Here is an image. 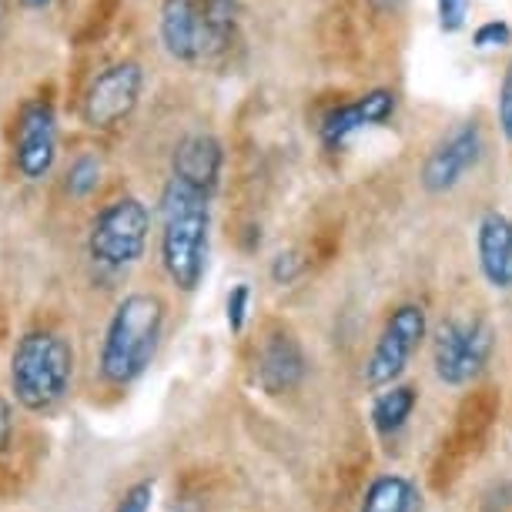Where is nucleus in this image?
<instances>
[{"instance_id": "obj_1", "label": "nucleus", "mask_w": 512, "mask_h": 512, "mask_svg": "<svg viewBox=\"0 0 512 512\" xmlns=\"http://www.w3.org/2000/svg\"><path fill=\"white\" fill-rule=\"evenodd\" d=\"M211 195L168 178L161 191V265L181 292H195L208 265Z\"/></svg>"}, {"instance_id": "obj_2", "label": "nucleus", "mask_w": 512, "mask_h": 512, "mask_svg": "<svg viewBox=\"0 0 512 512\" xmlns=\"http://www.w3.org/2000/svg\"><path fill=\"white\" fill-rule=\"evenodd\" d=\"M164 332V302L151 292H131L124 295L108 318L101 338L98 369L108 385L138 382L148 365L158 355V342Z\"/></svg>"}, {"instance_id": "obj_3", "label": "nucleus", "mask_w": 512, "mask_h": 512, "mask_svg": "<svg viewBox=\"0 0 512 512\" xmlns=\"http://www.w3.org/2000/svg\"><path fill=\"white\" fill-rule=\"evenodd\" d=\"M238 0H161V44L181 64L215 61L238 34Z\"/></svg>"}, {"instance_id": "obj_4", "label": "nucleus", "mask_w": 512, "mask_h": 512, "mask_svg": "<svg viewBox=\"0 0 512 512\" xmlns=\"http://www.w3.org/2000/svg\"><path fill=\"white\" fill-rule=\"evenodd\" d=\"M74 349L57 332H27L11 355V392L21 409L47 412L71 392Z\"/></svg>"}, {"instance_id": "obj_5", "label": "nucleus", "mask_w": 512, "mask_h": 512, "mask_svg": "<svg viewBox=\"0 0 512 512\" xmlns=\"http://www.w3.org/2000/svg\"><path fill=\"white\" fill-rule=\"evenodd\" d=\"M151 235V211L141 198L124 195L108 201L91 221L88 231V255L94 265L108 272H124L144 258Z\"/></svg>"}, {"instance_id": "obj_6", "label": "nucleus", "mask_w": 512, "mask_h": 512, "mask_svg": "<svg viewBox=\"0 0 512 512\" xmlns=\"http://www.w3.org/2000/svg\"><path fill=\"white\" fill-rule=\"evenodd\" d=\"M496 335L482 318H446L432 332V369L442 385H469L492 359Z\"/></svg>"}, {"instance_id": "obj_7", "label": "nucleus", "mask_w": 512, "mask_h": 512, "mask_svg": "<svg viewBox=\"0 0 512 512\" xmlns=\"http://www.w3.org/2000/svg\"><path fill=\"white\" fill-rule=\"evenodd\" d=\"M429 332V318L425 308L415 302H405L399 308H392V315L385 318L379 338H375L369 359H365V385L369 389H389L399 382V375L409 369L412 355L419 352L422 338Z\"/></svg>"}, {"instance_id": "obj_8", "label": "nucleus", "mask_w": 512, "mask_h": 512, "mask_svg": "<svg viewBox=\"0 0 512 512\" xmlns=\"http://www.w3.org/2000/svg\"><path fill=\"white\" fill-rule=\"evenodd\" d=\"M144 91V67L138 61H114L94 74L81 98V121L94 131L118 128L128 121Z\"/></svg>"}, {"instance_id": "obj_9", "label": "nucleus", "mask_w": 512, "mask_h": 512, "mask_svg": "<svg viewBox=\"0 0 512 512\" xmlns=\"http://www.w3.org/2000/svg\"><path fill=\"white\" fill-rule=\"evenodd\" d=\"M57 161V111L47 98L27 101L17 114L14 168L24 181H44Z\"/></svg>"}, {"instance_id": "obj_10", "label": "nucleus", "mask_w": 512, "mask_h": 512, "mask_svg": "<svg viewBox=\"0 0 512 512\" xmlns=\"http://www.w3.org/2000/svg\"><path fill=\"white\" fill-rule=\"evenodd\" d=\"M482 158V128L476 121L459 124L456 131L446 134L432 154L425 158L422 168V188L429 195H446L469 175Z\"/></svg>"}, {"instance_id": "obj_11", "label": "nucleus", "mask_w": 512, "mask_h": 512, "mask_svg": "<svg viewBox=\"0 0 512 512\" xmlns=\"http://www.w3.org/2000/svg\"><path fill=\"white\" fill-rule=\"evenodd\" d=\"M395 114V94L385 88H375L362 98H355L342 108H335L328 118L322 121V144L325 148H342L352 134H359L362 128H372V124H385Z\"/></svg>"}, {"instance_id": "obj_12", "label": "nucleus", "mask_w": 512, "mask_h": 512, "mask_svg": "<svg viewBox=\"0 0 512 512\" xmlns=\"http://www.w3.org/2000/svg\"><path fill=\"white\" fill-rule=\"evenodd\" d=\"M221 168H225V148L208 131H195L188 138H181L175 158H171V178L188 181V185L208 191V195H215Z\"/></svg>"}, {"instance_id": "obj_13", "label": "nucleus", "mask_w": 512, "mask_h": 512, "mask_svg": "<svg viewBox=\"0 0 512 512\" xmlns=\"http://www.w3.org/2000/svg\"><path fill=\"white\" fill-rule=\"evenodd\" d=\"M476 258L482 278L496 292H512V218L486 211L476 225Z\"/></svg>"}, {"instance_id": "obj_14", "label": "nucleus", "mask_w": 512, "mask_h": 512, "mask_svg": "<svg viewBox=\"0 0 512 512\" xmlns=\"http://www.w3.org/2000/svg\"><path fill=\"white\" fill-rule=\"evenodd\" d=\"M258 385L265 392H292L298 382L305 379V355L302 345L295 342V335L278 332L268 335L265 345L258 349Z\"/></svg>"}, {"instance_id": "obj_15", "label": "nucleus", "mask_w": 512, "mask_h": 512, "mask_svg": "<svg viewBox=\"0 0 512 512\" xmlns=\"http://www.w3.org/2000/svg\"><path fill=\"white\" fill-rule=\"evenodd\" d=\"M359 512H419V489L409 476L385 472L369 482Z\"/></svg>"}, {"instance_id": "obj_16", "label": "nucleus", "mask_w": 512, "mask_h": 512, "mask_svg": "<svg viewBox=\"0 0 512 512\" xmlns=\"http://www.w3.org/2000/svg\"><path fill=\"white\" fill-rule=\"evenodd\" d=\"M415 402H419V395H415L412 385L395 382V385H389V389H382L372 399V412H369L372 429L379 432V436H395V432L412 419Z\"/></svg>"}, {"instance_id": "obj_17", "label": "nucleus", "mask_w": 512, "mask_h": 512, "mask_svg": "<svg viewBox=\"0 0 512 512\" xmlns=\"http://www.w3.org/2000/svg\"><path fill=\"white\" fill-rule=\"evenodd\" d=\"M118 11H121V0H91L88 11H84V21L74 34V41L77 44H94L104 31H108V24L118 17Z\"/></svg>"}, {"instance_id": "obj_18", "label": "nucleus", "mask_w": 512, "mask_h": 512, "mask_svg": "<svg viewBox=\"0 0 512 512\" xmlns=\"http://www.w3.org/2000/svg\"><path fill=\"white\" fill-rule=\"evenodd\" d=\"M98 185H101V161L94 154H81L71 164V171H67V191L74 198H88L98 191Z\"/></svg>"}, {"instance_id": "obj_19", "label": "nucleus", "mask_w": 512, "mask_h": 512, "mask_svg": "<svg viewBox=\"0 0 512 512\" xmlns=\"http://www.w3.org/2000/svg\"><path fill=\"white\" fill-rule=\"evenodd\" d=\"M248 308H251V288L245 282L231 285V292L225 298V322L235 335L245 332V322H248Z\"/></svg>"}, {"instance_id": "obj_20", "label": "nucleus", "mask_w": 512, "mask_h": 512, "mask_svg": "<svg viewBox=\"0 0 512 512\" xmlns=\"http://www.w3.org/2000/svg\"><path fill=\"white\" fill-rule=\"evenodd\" d=\"M151 506H154V482L141 479V482H134L128 492H124L114 512H151Z\"/></svg>"}, {"instance_id": "obj_21", "label": "nucleus", "mask_w": 512, "mask_h": 512, "mask_svg": "<svg viewBox=\"0 0 512 512\" xmlns=\"http://www.w3.org/2000/svg\"><path fill=\"white\" fill-rule=\"evenodd\" d=\"M496 118H499V131H502V138H506V141L512 144V61L506 64V74H502V84H499Z\"/></svg>"}, {"instance_id": "obj_22", "label": "nucleus", "mask_w": 512, "mask_h": 512, "mask_svg": "<svg viewBox=\"0 0 512 512\" xmlns=\"http://www.w3.org/2000/svg\"><path fill=\"white\" fill-rule=\"evenodd\" d=\"M466 17H469V0H439V24L446 34L462 31Z\"/></svg>"}, {"instance_id": "obj_23", "label": "nucleus", "mask_w": 512, "mask_h": 512, "mask_svg": "<svg viewBox=\"0 0 512 512\" xmlns=\"http://www.w3.org/2000/svg\"><path fill=\"white\" fill-rule=\"evenodd\" d=\"M302 258L295 251H278L275 262H272V282L275 285H292L298 275H302Z\"/></svg>"}, {"instance_id": "obj_24", "label": "nucleus", "mask_w": 512, "mask_h": 512, "mask_svg": "<svg viewBox=\"0 0 512 512\" xmlns=\"http://www.w3.org/2000/svg\"><path fill=\"white\" fill-rule=\"evenodd\" d=\"M472 41H476V47H506L512 41V27L506 21H486L472 34Z\"/></svg>"}, {"instance_id": "obj_25", "label": "nucleus", "mask_w": 512, "mask_h": 512, "mask_svg": "<svg viewBox=\"0 0 512 512\" xmlns=\"http://www.w3.org/2000/svg\"><path fill=\"white\" fill-rule=\"evenodd\" d=\"M11 439H14V412H11V402L0 399V456L11 446Z\"/></svg>"}, {"instance_id": "obj_26", "label": "nucleus", "mask_w": 512, "mask_h": 512, "mask_svg": "<svg viewBox=\"0 0 512 512\" xmlns=\"http://www.w3.org/2000/svg\"><path fill=\"white\" fill-rule=\"evenodd\" d=\"M24 7H31V11H41V7H47L51 0H21Z\"/></svg>"}, {"instance_id": "obj_27", "label": "nucleus", "mask_w": 512, "mask_h": 512, "mask_svg": "<svg viewBox=\"0 0 512 512\" xmlns=\"http://www.w3.org/2000/svg\"><path fill=\"white\" fill-rule=\"evenodd\" d=\"M7 7H11V4H7V0H0V24H4V17H7Z\"/></svg>"}]
</instances>
